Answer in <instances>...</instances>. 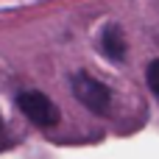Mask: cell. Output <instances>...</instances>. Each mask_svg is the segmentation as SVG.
Returning <instances> with one entry per match:
<instances>
[{
	"label": "cell",
	"mask_w": 159,
	"mask_h": 159,
	"mask_svg": "<svg viewBox=\"0 0 159 159\" xmlns=\"http://www.w3.org/2000/svg\"><path fill=\"white\" fill-rule=\"evenodd\" d=\"M70 87H73V95L78 98L81 106H87L92 115L109 117V112H112V92H109V87L103 81H98L89 73H75Z\"/></svg>",
	"instance_id": "6da1fadb"
},
{
	"label": "cell",
	"mask_w": 159,
	"mask_h": 159,
	"mask_svg": "<svg viewBox=\"0 0 159 159\" xmlns=\"http://www.w3.org/2000/svg\"><path fill=\"white\" fill-rule=\"evenodd\" d=\"M17 109H20L34 126H39V129H50V126L59 123V109H56V103H53L45 92H39V89H25V92H20V95H17Z\"/></svg>",
	"instance_id": "7a4b0ae2"
},
{
	"label": "cell",
	"mask_w": 159,
	"mask_h": 159,
	"mask_svg": "<svg viewBox=\"0 0 159 159\" xmlns=\"http://www.w3.org/2000/svg\"><path fill=\"white\" fill-rule=\"evenodd\" d=\"M101 48L109 59L115 61H123L126 59V39H123V31L117 25H106L103 34H101Z\"/></svg>",
	"instance_id": "3957f363"
},
{
	"label": "cell",
	"mask_w": 159,
	"mask_h": 159,
	"mask_svg": "<svg viewBox=\"0 0 159 159\" xmlns=\"http://www.w3.org/2000/svg\"><path fill=\"white\" fill-rule=\"evenodd\" d=\"M145 81H148V87H151V92L159 98V59L157 61H151L148 64V70H145Z\"/></svg>",
	"instance_id": "277c9868"
}]
</instances>
